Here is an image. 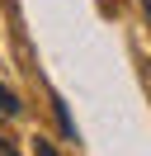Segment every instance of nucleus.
<instances>
[{
  "label": "nucleus",
  "mask_w": 151,
  "mask_h": 156,
  "mask_svg": "<svg viewBox=\"0 0 151 156\" xmlns=\"http://www.w3.org/2000/svg\"><path fill=\"white\" fill-rule=\"evenodd\" d=\"M24 114V104H19V95L9 85H0V118H19Z\"/></svg>",
  "instance_id": "nucleus-1"
},
{
  "label": "nucleus",
  "mask_w": 151,
  "mask_h": 156,
  "mask_svg": "<svg viewBox=\"0 0 151 156\" xmlns=\"http://www.w3.org/2000/svg\"><path fill=\"white\" fill-rule=\"evenodd\" d=\"M52 109H57V123L66 128V137H76V123H71V114H66V104H61L57 95H52Z\"/></svg>",
  "instance_id": "nucleus-2"
},
{
  "label": "nucleus",
  "mask_w": 151,
  "mask_h": 156,
  "mask_svg": "<svg viewBox=\"0 0 151 156\" xmlns=\"http://www.w3.org/2000/svg\"><path fill=\"white\" fill-rule=\"evenodd\" d=\"M33 156H57V151H52V142H43V137H33Z\"/></svg>",
  "instance_id": "nucleus-3"
},
{
  "label": "nucleus",
  "mask_w": 151,
  "mask_h": 156,
  "mask_svg": "<svg viewBox=\"0 0 151 156\" xmlns=\"http://www.w3.org/2000/svg\"><path fill=\"white\" fill-rule=\"evenodd\" d=\"M0 156H19L14 147H9V137H0Z\"/></svg>",
  "instance_id": "nucleus-4"
}]
</instances>
